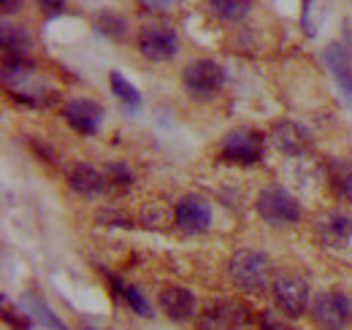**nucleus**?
Returning a JSON list of instances; mask_svg holds the SVG:
<instances>
[{
    "mask_svg": "<svg viewBox=\"0 0 352 330\" xmlns=\"http://www.w3.org/2000/svg\"><path fill=\"white\" fill-rule=\"evenodd\" d=\"M274 300L282 314L287 317H301L307 311L309 303V287L307 282L296 274H279L274 279Z\"/></svg>",
    "mask_w": 352,
    "mask_h": 330,
    "instance_id": "nucleus-7",
    "label": "nucleus"
},
{
    "mask_svg": "<svg viewBox=\"0 0 352 330\" xmlns=\"http://www.w3.org/2000/svg\"><path fill=\"white\" fill-rule=\"evenodd\" d=\"M212 14L220 16L222 22H239L250 14L252 0H209Z\"/></svg>",
    "mask_w": 352,
    "mask_h": 330,
    "instance_id": "nucleus-17",
    "label": "nucleus"
},
{
    "mask_svg": "<svg viewBox=\"0 0 352 330\" xmlns=\"http://www.w3.org/2000/svg\"><path fill=\"white\" fill-rule=\"evenodd\" d=\"M122 295L128 298V303L133 306V311H135V314H144V317H152V314H155V311L149 309L146 298H144V295L138 292V287H128V285H125V289H122Z\"/></svg>",
    "mask_w": 352,
    "mask_h": 330,
    "instance_id": "nucleus-22",
    "label": "nucleus"
},
{
    "mask_svg": "<svg viewBox=\"0 0 352 330\" xmlns=\"http://www.w3.org/2000/svg\"><path fill=\"white\" fill-rule=\"evenodd\" d=\"M255 208H258V214H261V219L265 225H274V228H287V225L298 222V217H301L298 201L287 190L274 187V184L261 190Z\"/></svg>",
    "mask_w": 352,
    "mask_h": 330,
    "instance_id": "nucleus-2",
    "label": "nucleus"
},
{
    "mask_svg": "<svg viewBox=\"0 0 352 330\" xmlns=\"http://www.w3.org/2000/svg\"><path fill=\"white\" fill-rule=\"evenodd\" d=\"M250 328V309L233 298H220L206 306L204 317L198 320V330H247Z\"/></svg>",
    "mask_w": 352,
    "mask_h": 330,
    "instance_id": "nucleus-5",
    "label": "nucleus"
},
{
    "mask_svg": "<svg viewBox=\"0 0 352 330\" xmlns=\"http://www.w3.org/2000/svg\"><path fill=\"white\" fill-rule=\"evenodd\" d=\"M261 330H293V325L285 320V317H279L274 309H265L261 311Z\"/></svg>",
    "mask_w": 352,
    "mask_h": 330,
    "instance_id": "nucleus-23",
    "label": "nucleus"
},
{
    "mask_svg": "<svg viewBox=\"0 0 352 330\" xmlns=\"http://www.w3.org/2000/svg\"><path fill=\"white\" fill-rule=\"evenodd\" d=\"M352 317L350 298L339 289H325L311 300V320L322 330H342Z\"/></svg>",
    "mask_w": 352,
    "mask_h": 330,
    "instance_id": "nucleus-4",
    "label": "nucleus"
},
{
    "mask_svg": "<svg viewBox=\"0 0 352 330\" xmlns=\"http://www.w3.org/2000/svg\"><path fill=\"white\" fill-rule=\"evenodd\" d=\"M138 49L146 60H155V63H163V60H171L176 52H179V38H176L174 28H166V25H146L141 28L138 33Z\"/></svg>",
    "mask_w": 352,
    "mask_h": 330,
    "instance_id": "nucleus-9",
    "label": "nucleus"
},
{
    "mask_svg": "<svg viewBox=\"0 0 352 330\" xmlns=\"http://www.w3.org/2000/svg\"><path fill=\"white\" fill-rule=\"evenodd\" d=\"M111 89H114V95L122 100V103H128L131 109H138V103H141V95H138V89L133 87L122 74H111Z\"/></svg>",
    "mask_w": 352,
    "mask_h": 330,
    "instance_id": "nucleus-19",
    "label": "nucleus"
},
{
    "mask_svg": "<svg viewBox=\"0 0 352 330\" xmlns=\"http://www.w3.org/2000/svg\"><path fill=\"white\" fill-rule=\"evenodd\" d=\"M228 274L233 285L244 292H261L271 285V260L258 249H241L230 257Z\"/></svg>",
    "mask_w": 352,
    "mask_h": 330,
    "instance_id": "nucleus-1",
    "label": "nucleus"
},
{
    "mask_svg": "<svg viewBox=\"0 0 352 330\" xmlns=\"http://www.w3.org/2000/svg\"><path fill=\"white\" fill-rule=\"evenodd\" d=\"M63 117L76 133L95 135L103 124V106L95 103V100H87V98H74L63 106Z\"/></svg>",
    "mask_w": 352,
    "mask_h": 330,
    "instance_id": "nucleus-10",
    "label": "nucleus"
},
{
    "mask_svg": "<svg viewBox=\"0 0 352 330\" xmlns=\"http://www.w3.org/2000/svg\"><path fill=\"white\" fill-rule=\"evenodd\" d=\"M336 179V190L342 198H347L352 204V165H342V170L333 176Z\"/></svg>",
    "mask_w": 352,
    "mask_h": 330,
    "instance_id": "nucleus-24",
    "label": "nucleus"
},
{
    "mask_svg": "<svg viewBox=\"0 0 352 330\" xmlns=\"http://www.w3.org/2000/svg\"><path fill=\"white\" fill-rule=\"evenodd\" d=\"M68 184H71V190H76L79 195L95 198V195H100V192L106 190V176H103L100 170H95L92 165H76V168H71V173H68Z\"/></svg>",
    "mask_w": 352,
    "mask_h": 330,
    "instance_id": "nucleus-15",
    "label": "nucleus"
},
{
    "mask_svg": "<svg viewBox=\"0 0 352 330\" xmlns=\"http://www.w3.org/2000/svg\"><path fill=\"white\" fill-rule=\"evenodd\" d=\"M0 6H3V14L8 16V14H16L25 6V0H0Z\"/></svg>",
    "mask_w": 352,
    "mask_h": 330,
    "instance_id": "nucleus-27",
    "label": "nucleus"
},
{
    "mask_svg": "<svg viewBox=\"0 0 352 330\" xmlns=\"http://www.w3.org/2000/svg\"><path fill=\"white\" fill-rule=\"evenodd\" d=\"M225 82V71L214 60H192L182 71V84L192 98H212Z\"/></svg>",
    "mask_w": 352,
    "mask_h": 330,
    "instance_id": "nucleus-6",
    "label": "nucleus"
},
{
    "mask_svg": "<svg viewBox=\"0 0 352 330\" xmlns=\"http://www.w3.org/2000/svg\"><path fill=\"white\" fill-rule=\"evenodd\" d=\"M174 3L176 0H141V6L149 11H168V8H174Z\"/></svg>",
    "mask_w": 352,
    "mask_h": 330,
    "instance_id": "nucleus-25",
    "label": "nucleus"
},
{
    "mask_svg": "<svg viewBox=\"0 0 352 330\" xmlns=\"http://www.w3.org/2000/svg\"><path fill=\"white\" fill-rule=\"evenodd\" d=\"M314 236L320 244L331 249H342L352 239V217L342 208H328L314 219Z\"/></svg>",
    "mask_w": 352,
    "mask_h": 330,
    "instance_id": "nucleus-8",
    "label": "nucleus"
},
{
    "mask_svg": "<svg viewBox=\"0 0 352 330\" xmlns=\"http://www.w3.org/2000/svg\"><path fill=\"white\" fill-rule=\"evenodd\" d=\"M106 187H111V190H128L133 184V173H131V168L128 165H122V163H111L109 168H106Z\"/></svg>",
    "mask_w": 352,
    "mask_h": 330,
    "instance_id": "nucleus-20",
    "label": "nucleus"
},
{
    "mask_svg": "<svg viewBox=\"0 0 352 330\" xmlns=\"http://www.w3.org/2000/svg\"><path fill=\"white\" fill-rule=\"evenodd\" d=\"M28 300L33 303L30 314H33V317H36L38 322H44V325H49L52 330H68L65 325H63V322H60V320H57V317H54V314H52V311H49V306H46V303L41 300V298H33V295H28Z\"/></svg>",
    "mask_w": 352,
    "mask_h": 330,
    "instance_id": "nucleus-21",
    "label": "nucleus"
},
{
    "mask_svg": "<svg viewBox=\"0 0 352 330\" xmlns=\"http://www.w3.org/2000/svg\"><path fill=\"white\" fill-rule=\"evenodd\" d=\"M0 41H3V52L6 57H30V33L22 25H11L3 22L0 25Z\"/></svg>",
    "mask_w": 352,
    "mask_h": 330,
    "instance_id": "nucleus-16",
    "label": "nucleus"
},
{
    "mask_svg": "<svg viewBox=\"0 0 352 330\" xmlns=\"http://www.w3.org/2000/svg\"><path fill=\"white\" fill-rule=\"evenodd\" d=\"M271 138H274V146L290 157H301L311 149V133L309 127H304L301 122H293V120H282V122L274 124L271 130Z\"/></svg>",
    "mask_w": 352,
    "mask_h": 330,
    "instance_id": "nucleus-11",
    "label": "nucleus"
},
{
    "mask_svg": "<svg viewBox=\"0 0 352 330\" xmlns=\"http://www.w3.org/2000/svg\"><path fill=\"white\" fill-rule=\"evenodd\" d=\"M160 306L174 322H187L195 317V295L184 287H166L160 292Z\"/></svg>",
    "mask_w": 352,
    "mask_h": 330,
    "instance_id": "nucleus-14",
    "label": "nucleus"
},
{
    "mask_svg": "<svg viewBox=\"0 0 352 330\" xmlns=\"http://www.w3.org/2000/svg\"><path fill=\"white\" fill-rule=\"evenodd\" d=\"M49 14H63L65 11V0H38Z\"/></svg>",
    "mask_w": 352,
    "mask_h": 330,
    "instance_id": "nucleus-26",
    "label": "nucleus"
},
{
    "mask_svg": "<svg viewBox=\"0 0 352 330\" xmlns=\"http://www.w3.org/2000/svg\"><path fill=\"white\" fill-rule=\"evenodd\" d=\"M265 155V138L258 130L236 127L222 138V157L230 163L252 165L261 163Z\"/></svg>",
    "mask_w": 352,
    "mask_h": 330,
    "instance_id": "nucleus-3",
    "label": "nucleus"
},
{
    "mask_svg": "<svg viewBox=\"0 0 352 330\" xmlns=\"http://www.w3.org/2000/svg\"><path fill=\"white\" fill-rule=\"evenodd\" d=\"M322 63L328 65L333 82L339 84V89L344 92V98L352 100V54L339 43H328L322 49Z\"/></svg>",
    "mask_w": 352,
    "mask_h": 330,
    "instance_id": "nucleus-13",
    "label": "nucleus"
},
{
    "mask_svg": "<svg viewBox=\"0 0 352 330\" xmlns=\"http://www.w3.org/2000/svg\"><path fill=\"white\" fill-rule=\"evenodd\" d=\"M342 46L352 54V25L350 22H344V41H342Z\"/></svg>",
    "mask_w": 352,
    "mask_h": 330,
    "instance_id": "nucleus-28",
    "label": "nucleus"
},
{
    "mask_svg": "<svg viewBox=\"0 0 352 330\" xmlns=\"http://www.w3.org/2000/svg\"><path fill=\"white\" fill-rule=\"evenodd\" d=\"M176 228L184 233H204L212 225V208L204 198L198 195H187L179 201V206L174 211Z\"/></svg>",
    "mask_w": 352,
    "mask_h": 330,
    "instance_id": "nucleus-12",
    "label": "nucleus"
},
{
    "mask_svg": "<svg viewBox=\"0 0 352 330\" xmlns=\"http://www.w3.org/2000/svg\"><path fill=\"white\" fill-rule=\"evenodd\" d=\"M95 28H98L103 36H109V38H122V36L128 33V22H125L120 14H114V11H100V14L95 16Z\"/></svg>",
    "mask_w": 352,
    "mask_h": 330,
    "instance_id": "nucleus-18",
    "label": "nucleus"
}]
</instances>
